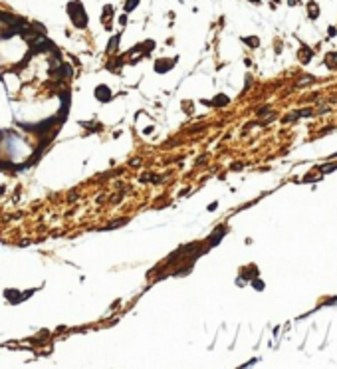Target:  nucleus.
<instances>
[{
	"mask_svg": "<svg viewBox=\"0 0 337 369\" xmlns=\"http://www.w3.org/2000/svg\"><path fill=\"white\" fill-rule=\"evenodd\" d=\"M95 95L103 97V101H105V99H107V95H109V91H107L105 88H99V89H95Z\"/></svg>",
	"mask_w": 337,
	"mask_h": 369,
	"instance_id": "1",
	"label": "nucleus"
},
{
	"mask_svg": "<svg viewBox=\"0 0 337 369\" xmlns=\"http://www.w3.org/2000/svg\"><path fill=\"white\" fill-rule=\"evenodd\" d=\"M135 6H137V0H127V4H125V10H127V12H131Z\"/></svg>",
	"mask_w": 337,
	"mask_h": 369,
	"instance_id": "2",
	"label": "nucleus"
},
{
	"mask_svg": "<svg viewBox=\"0 0 337 369\" xmlns=\"http://www.w3.org/2000/svg\"><path fill=\"white\" fill-rule=\"evenodd\" d=\"M226 101H228V97H226V95H218V97H216V105H224Z\"/></svg>",
	"mask_w": 337,
	"mask_h": 369,
	"instance_id": "3",
	"label": "nucleus"
},
{
	"mask_svg": "<svg viewBox=\"0 0 337 369\" xmlns=\"http://www.w3.org/2000/svg\"><path fill=\"white\" fill-rule=\"evenodd\" d=\"M309 14H311V16H317V8H315V4H309Z\"/></svg>",
	"mask_w": 337,
	"mask_h": 369,
	"instance_id": "4",
	"label": "nucleus"
},
{
	"mask_svg": "<svg viewBox=\"0 0 337 369\" xmlns=\"http://www.w3.org/2000/svg\"><path fill=\"white\" fill-rule=\"evenodd\" d=\"M117 40H119V36H115V38H113V40L109 42V50H111V48H115V46H117Z\"/></svg>",
	"mask_w": 337,
	"mask_h": 369,
	"instance_id": "5",
	"label": "nucleus"
}]
</instances>
